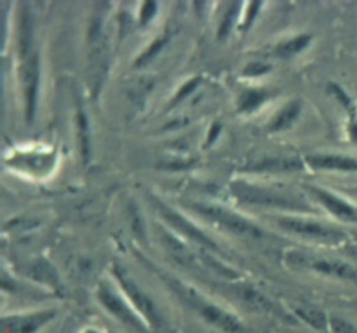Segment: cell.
Returning <instances> with one entry per match:
<instances>
[{
    "mask_svg": "<svg viewBox=\"0 0 357 333\" xmlns=\"http://www.w3.org/2000/svg\"><path fill=\"white\" fill-rule=\"evenodd\" d=\"M166 283L169 285V288L173 290L174 295L185 302V306L190 307L194 313H197L206 323H209L211 327L218 328L223 333H244V325L236 314L229 313V311L222 309L220 306H216L215 302L206 299L204 295L197 292L192 286L185 285V283L178 281L174 278H166Z\"/></svg>",
    "mask_w": 357,
    "mask_h": 333,
    "instance_id": "obj_1",
    "label": "cell"
},
{
    "mask_svg": "<svg viewBox=\"0 0 357 333\" xmlns=\"http://www.w3.org/2000/svg\"><path fill=\"white\" fill-rule=\"evenodd\" d=\"M108 3H100L94 10L87 31V75H89L91 93H100L101 84L108 70V58H110V47H108V35L105 31V14H107Z\"/></svg>",
    "mask_w": 357,
    "mask_h": 333,
    "instance_id": "obj_2",
    "label": "cell"
},
{
    "mask_svg": "<svg viewBox=\"0 0 357 333\" xmlns=\"http://www.w3.org/2000/svg\"><path fill=\"white\" fill-rule=\"evenodd\" d=\"M230 192L241 205L251 206H267V208H282L296 209V212H310L307 202L300 195L288 194V192L278 191V188L264 187V185L248 184V182H232Z\"/></svg>",
    "mask_w": 357,
    "mask_h": 333,
    "instance_id": "obj_3",
    "label": "cell"
},
{
    "mask_svg": "<svg viewBox=\"0 0 357 333\" xmlns=\"http://www.w3.org/2000/svg\"><path fill=\"white\" fill-rule=\"evenodd\" d=\"M112 272H114V278L115 281H117V285L121 286L122 292H124L126 297H128L129 304H132L136 313L142 314L143 321L149 323L150 327L153 328L162 327L164 320L159 307H157V304L153 302V299H150L149 293L143 292L142 286H139L131 276H129V272L126 271L121 264H114Z\"/></svg>",
    "mask_w": 357,
    "mask_h": 333,
    "instance_id": "obj_4",
    "label": "cell"
},
{
    "mask_svg": "<svg viewBox=\"0 0 357 333\" xmlns=\"http://www.w3.org/2000/svg\"><path fill=\"white\" fill-rule=\"evenodd\" d=\"M192 208H194V212H197L199 215L204 216L206 220L215 223L218 229L225 230V232L236 234V236H246V237H261L265 234L257 223L244 219V216L237 215V213L232 212V209L223 208V206L195 202V205H192Z\"/></svg>",
    "mask_w": 357,
    "mask_h": 333,
    "instance_id": "obj_5",
    "label": "cell"
},
{
    "mask_svg": "<svg viewBox=\"0 0 357 333\" xmlns=\"http://www.w3.org/2000/svg\"><path fill=\"white\" fill-rule=\"evenodd\" d=\"M98 300H100L101 306L105 307L110 316H114L115 320L119 321L121 325H124L128 330L135 332V333H145L146 327H145V321L139 320V316L136 314L135 307L129 306V302H126L114 288H112L108 283H101L98 286V292H96Z\"/></svg>",
    "mask_w": 357,
    "mask_h": 333,
    "instance_id": "obj_6",
    "label": "cell"
},
{
    "mask_svg": "<svg viewBox=\"0 0 357 333\" xmlns=\"http://www.w3.org/2000/svg\"><path fill=\"white\" fill-rule=\"evenodd\" d=\"M20 80L21 93H23L24 119H26L28 124H31L35 117V107H37L38 86H40V58H38V52L33 51L30 56L21 59Z\"/></svg>",
    "mask_w": 357,
    "mask_h": 333,
    "instance_id": "obj_7",
    "label": "cell"
},
{
    "mask_svg": "<svg viewBox=\"0 0 357 333\" xmlns=\"http://www.w3.org/2000/svg\"><path fill=\"white\" fill-rule=\"evenodd\" d=\"M293 262L303 267L312 269L314 272L319 274L330 276V278L337 279H347V281H357V269L352 267L351 264L338 258H328V257H312V255H293Z\"/></svg>",
    "mask_w": 357,
    "mask_h": 333,
    "instance_id": "obj_8",
    "label": "cell"
},
{
    "mask_svg": "<svg viewBox=\"0 0 357 333\" xmlns=\"http://www.w3.org/2000/svg\"><path fill=\"white\" fill-rule=\"evenodd\" d=\"M275 220H278V225L281 227V229L293 234H298V236L309 237V239L324 241V243L338 239L337 230H331L330 227L323 225V223L319 222L300 219V216H279V219Z\"/></svg>",
    "mask_w": 357,
    "mask_h": 333,
    "instance_id": "obj_9",
    "label": "cell"
},
{
    "mask_svg": "<svg viewBox=\"0 0 357 333\" xmlns=\"http://www.w3.org/2000/svg\"><path fill=\"white\" fill-rule=\"evenodd\" d=\"M56 318L54 309L35 311V313L13 314L2 318V333H37Z\"/></svg>",
    "mask_w": 357,
    "mask_h": 333,
    "instance_id": "obj_10",
    "label": "cell"
},
{
    "mask_svg": "<svg viewBox=\"0 0 357 333\" xmlns=\"http://www.w3.org/2000/svg\"><path fill=\"white\" fill-rule=\"evenodd\" d=\"M305 191L309 192L310 198L316 199V202H319L331 216L342 220V222L349 223H357V208L354 205H351L345 199L338 198V195L331 194L330 191H324L321 187H312V185H307Z\"/></svg>",
    "mask_w": 357,
    "mask_h": 333,
    "instance_id": "obj_11",
    "label": "cell"
},
{
    "mask_svg": "<svg viewBox=\"0 0 357 333\" xmlns=\"http://www.w3.org/2000/svg\"><path fill=\"white\" fill-rule=\"evenodd\" d=\"M159 213L160 216L164 219V222L167 223V225L173 227L176 232H180L181 236H185L187 239L194 241L195 244H199L201 248H206V250H213L216 251V243L211 239V237L208 236V234L202 232L199 227H195L194 223L190 222V220H187L185 216H181L180 213L173 212V209L166 208L164 205H159Z\"/></svg>",
    "mask_w": 357,
    "mask_h": 333,
    "instance_id": "obj_12",
    "label": "cell"
},
{
    "mask_svg": "<svg viewBox=\"0 0 357 333\" xmlns=\"http://www.w3.org/2000/svg\"><path fill=\"white\" fill-rule=\"evenodd\" d=\"M305 164L319 171H344V173L357 171V159L340 154H309L305 157Z\"/></svg>",
    "mask_w": 357,
    "mask_h": 333,
    "instance_id": "obj_13",
    "label": "cell"
},
{
    "mask_svg": "<svg viewBox=\"0 0 357 333\" xmlns=\"http://www.w3.org/2000/svg\"><path fill=\"white\" fill-rule=\"evenodd\" d=\"M26 276L33 281L40 283L45 288L52 290V292H63V283L59 279L58 271H56L54 265L44 257H38L35 260H31L26 267Z\"/></svg>",
    "mask_w": 357,
    "mask_h": 333,
    "instance_id": "obj_14",
    "label": "cell"
},
{
    "mask_svg": "<svg viewBox=\"0 0 357 333\" xmlns=\"http://www.w3.org/2000/svg\"><path fill=\"white\" fill-rule=\"evenodd\" d=\"M305 161L298 157H265L250 164L246 171L251 173H291V171H302L305 168Z\"/></svg>",
    "mask_w": 357,
    "mask_h": 333,
    "instance_id": "obj_15",
    "label": "cell"
},
{
    "mask_svg": "<svg viewBox=\"0 0 357 333\" xmlns=\"http://www.w3.org/2000/svg\"><path fill=\"white\" fill-rule=\"evenodd\" d=\"M300 114H302V101L300 100H289L279 108L274 114V117L268 121L267 131L271 133H281L286 129L293 128L296 121H298Z\"/></svg>",
    "mask_w": 357,
    "mask_h": 333,
    "instance_id": "obj_16",
    "label": "cell"
},
{
    "mask_svg": "<svg viewBox=\"0 0 357 333\" xmlns=\"http://www.w3.org/2000/svg\"><path fill=\"white\" fill-rule=\"evenodd\" d=\"M272 98V93L264 87H248L241 91L237 96V112L239 114H253L264 103H267Z\"/></svg>",
    "mask_w": 357,
    "mask_h": 333,
    "instance_id": "obj_17",
    "label": "cell"
},
{
    "mask_svg": "<svg viewBox=\"0 0 357 333\" xmlns=\"http://www.w3.org/2000/svg\"><path fill=\"white\" fill-rule=\"evenodd\" d=\"M293 313L296 314V318H298V320H302L303 323H307L309 327H312L314 330L324 332V333L330 330V316H328L324 311H321L319 307L303 304V306L293 307Z\"/></svg>",
    "mask_w": 357,
    "mask_h": 333,
    "instance_id": "obj_18",
    "label": "cell"
},
{
    "mask_svg": "<svg viewBox=\"0 0 357 333\" xmlns=\"http://www.w3.org/2000/svg\"><path fill=\"white\" fill-rule=\"evenodd\" d=\"M159 234H160V241H162L164 248L169 251V255L174 258V260H178L180 264H185V265L194 264L195 253H192L190 248L185 246L178 237H174L173 234H169L167 230L159 229Z\"/></svg>",
    "mask_w": 357,
    "mask_h": 333,
    "instance_id": "obj_19",
    "label": "cell"
},
{
    "mask_svg": "<svg viewBox=\"0 0 357 333\" xmlns=\"http://www.w3.org/2000/svg\"><path fill=\"white\" fill-rule=\"evenodd\" d=\"M155 89V79L153 77H139L135 79V82H131L128 89V98L132 103V107L143 110L146 100H149L150 93Z\"/></svg>",
    "mask_w": 357,
    "mask_h": 333,
    "instance_id": "obj_20",
    "label": "cell"
},
{
    "mask_svg": "<svg viewBox=\"0 0 357 333\" xmlns=\"http://www.w3.org/2000/svg\"><path fill=\"white\" fill-rule=\"evenodd\" d=\"M310 42H312V37H310L309 34L295 35V37L286 38V40H282L281 44H278V47H275V54L282 59H291L295 58V56H298L302 51H305V49L310 45Z\"/></svg>",
    "mask_w": 357,
    "mask_h": 333,
    "instance_id": "obj_21",
    "label": "cell"
},
{
    "mask_svg": "<svg viewBox=\"0 0 357 333\" xmlns=\"http://www.w3.org/2000/svg\"><path fill=\"white\" fill-rule=\"evenodd\" d=\"M75 128H77V145H79L80 157L82 163H87L91 156V138H89V122H87V115L82 108H77L75 115Z\"/></svg>",
    "mask_w": 357,
    "mask_h": 333,
    "instance_id": "obj_22",
    "label": "cell"
},
{
    "mask_svg": "<svg viewBox=\"0 0 357 333\" xmlns=\"http://www.w3.org/2000/svg\"><path fill=\"white\" fill-rule=\"evenodd\" d=\"M237 293H239L241 300H243L244 304H248L250 307H253V309L261 311V313H272V311H274V304H272L264 293H260L257 288H253V286H239Z\"/></svg>",
    "mask_w": 357,
    "mask_h": 333,
    "instance_id": "obj_23",
    "label": "cell"
},
{
    "mask_svg": "<svg viewBox=\"0 0 357 333\" xmlns=\"http://www.w3.org/2000/svg\"><path fill=\"white\" fill-rule=\"evenodd\" d=\"M169 40H171V31L169 30H164L162 34L157 35V37L153 38V42H150L149 47H146L145 51H143L142 54H139L138 58L135 59L132 66H135V68H142V66L149 65V63L152 61V59L155 58V56L159 54V52L162 51V49L166 47L167 44H169Z\"/></svg>",
    "mask_w": 357,
    "mask_h": 333,
    "instance_id": "obj_24",
    "label": "cell"
},
{
    "mask_svg": "<svg viewBox=\"0 0 357 333\" xmlns=\"http://www.w3.org/2000/svg\"><path fill=\"white\" fill-rule=\"evenodd\" d=\"M241 7H243V2L225 3V10H223L222 20H220L218 23V30H216V37H218V40H225V38L229 37L234 24H236L237 16H239Z\"/></svg>",
    "mask_w": 357,
    "mask_h": 333,
    "instance_id": "obj_25",
    "label": "cell"
},
{
    "mask_svg": "<svg viewBox=\"0 0 357 333\" xmlns=\"http://www.w3.org/2000/svg\"><path fill=\"white\" fill-rule=\"evenodd\" d=\"M328 91H330V93L333 94L335 100H337L338 103L342 105V108H344V110L347 112L349 121H354V119H357V107H356L354 100H352V98L349 96L347 91H345L344 87H340V86H338V84L331 82L330 86H328Z\"/></svg>",
    "mask_w": 357,
    "mask_h": 333,
    "instance_id": "obj_26",
    "label": "cell"
},
{
    "mask_svg": "<svg viewBox=\"0 0 357 333\" xmlns=\"http://www.w3.org/2000/svg\"><path fill=\"white\" fill-rule=\"evenodd\" d=\"M201 80H202V77H192V79H188L187 82L183 84V86L180 87V89L176 91V94H174L173 96V100H171V103H169V108H174L176 107V105H180L181 101H185L187 100L188 96H190L192 93H194L195 89H197L199 86H201Z\"/></svg>",
    "mask_w": 357,
    "mask_h": 333,
    "instance_id": "obj_27",
    "label": "cell"
},
{
    "mask_svg": "<svg viewBox=\"0 0 357 333\" xmlns=\"http://www.w3.org/2000/svg\"><path fill=\"white\" fill-rule=\"evenodd\" d=\"M194 166H197V159H195V157L162 161V163L157 164V168H159V170H167V171H183V170H190V168H194Z\"/></svg>",
    "mask_w": 357,
    "mask_h": 333,
    "instance_id": "obj_28",
    "label": "cell"
},
{
    "mask_svg": "<svg viewBox=\"0 0 357 333\" xmlns=\"http://www.w3.org/2000/svg\"><path fill=\"white\" fill-rule=\"evenodd\" d=\"M261 7H264V2L248 3V9L244 10V17H243V21H241V27H239L241 31H248L251 27H253L255 20H257V16L260 14Z\"/></svg>",
    "mask_w": 357,
    "mask_h": 333,
    "instance_id": "obj_29",
    "label": "cell"
},
{
    "mask_svg": "<svg viewBox=\"0 0 357 333\" xmlns=\"http://www.w3.org/2000/svg\"><path fill=\"white\" fill-rule=\"evenodd\" d=\"M330 332L331 333H357V325L352 321L344 320L340 316H330Z\"/></svg>",
    "mask_w": 357,
    "mask_h": 333,
    "instance_id": "obj_30",
    "label": "cell"
},
{
    "mask_svg": "<svg viewBox=\"0 0 357 333\" xmlns=\"http://www.w3.org/2000/svg\"><path fill=\"white\" fill-rule=\"evenodd\" d=\"M157 9H159V3L157 2H150V0L143 2L142 7H139V27L145 28L155 17Z\"/></svg>",
    "mask_w": 357,
    "mask_h": 333,
    "instance_id": "obj_31",
    "label": "cell"
},
{
    "mask_svg": "<svg viewBox=\"0 0 357 333\" xmlns=\"http://www.w3.org/2000/svg\"><path fill=\"white\" fill-rule=\"evenodd\" d=\"M271 70H272V66L268 65V63L251 61L243 68V75L244 77H261V75H265V73L271 72Z\"/></svg>",
    "mask_w": 357,
    "mask_h": 333,
    "instance_id": "obj_32",
    "label": "cell"
},
{
    "mask_svg": "<svg viewBox=\"0 0 357 333\" xmlns=\"http://www.w3.org/2000/svg\"><path fill=\"white\" fill-rule=\"evenodd\" d=\"M129 216H131V225H132V229H135V234L139 237V241H142V243H145L146 241L145 239V227H143L142 213H139L138 209L131 205V208H129Z\"/></svg>",
    "mask_w": 357,
    "mask_h": 333,
    "instance_id": "obj_33",
    "label": "cell"
},
{
    "mask_svg": "<svg viewBox=\"0 0 357 333\" xmlns=\"http://www.w3.org/2000/svg\"><path fill=\"white\" fill-rule=\"evenodd\" d=\"M220 133H222V124H220V122H215V124L211 126V129L208 131V138H206L204 147L213 145V143L216 142V138H218Z\"/></svg>",
    "mask_w": 357,
    "mask_h": 333,
    "instance_id": "obj_34",
    "label": "cell"
},
{
    "mask_svg": "<svg viewBox=\"0 0 357 333\" xmlns=\"http://www.w3.org/2000/svg\"><path fill=\"white\" fill-rule=\"evenodd\" d=\"M347 131H349V136H351L352 142L357 143V119H354V121H349Z\"/></svg>",
    "mask_w": 357,
    "mask_h": 333,
    "instance_id": "obj_35",
    "label": "cell"
},
{
    "mask_svg": "<svg viewBox=\"0 0 357 333\" xmlns=\"http://www.w3.org/2000/svg\"><path fill=\"white\" fill-rule=\"evenodd\" d=\"M86 333H98V332H94V330H87Z\"/></svg>",
    "mask_w": 357,
    "mask_h": 333,
    "instance_id": "obj_36",
    "label": "cell"
},
{
    "mask_svg": "<svg viewBox=\"0 0 357 333\" xmlns=\"http://www.w3.org/2000/svg\"><path fill=\"white\" fill-rule=\"evenodd\" d=\"M352 192H354V194H357V188H354V191H352Z\"/></svg>",
    "mask_w": 357,
    "mask_h": 333,
    "instance_id": "obj_37",
    "label": "cell"
}]
</instances>
